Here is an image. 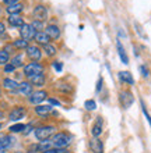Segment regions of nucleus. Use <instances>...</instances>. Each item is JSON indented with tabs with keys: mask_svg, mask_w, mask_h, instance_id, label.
<instances>
[{
	"mask_svg": "<svg viewBox=\"0 0 151 153\" xmlns=\"http://www.w3.org/2000/svg\"><path fill=\"white\" fill-rule=\"evenodd\" d=\"M73 137L67 132H57L52 137V148H59V149H67V146L71 143Z\"/></svg>",
	"mask_w": 151,
	"mask_h": 153,
	"instance_id": "obj_1",
	"label": "nucleus"
},
{
	"mask_svg": "<svg viewBox=\"0 0 151 153\" xmlns=\"http://www.w3.org/2000/svg\"><path fill=\"white\" fill-rule=\"evenodd\" d=\"M55 127L53 125H41L35 128L34 134H35V138H37L39 142H44L46 139H49L50 137H53V132H55Z\"/></svg>",
	"mask_w": 151,
	"mask_h": 153,
	"instance_id": "obj_2",
	"label": "nucleus"
},
{
	"mask_svg": "<svg viewBox=\"0 0 151 153\" xmlns=\"http://www.w3.org/2000/svg\"><path fill=\"white\" fill-rule=\"evenodd\" d=\"M44 73V65L41 63H37V61H34V63H29V64L24 65V74L27 78H31V76H35L38 74H42Z\"/></svg>",
	"mask_w": 151,
	"mask_h": 153,
	"instance_id": "obj_3",
	"label": "nucleus"
},
{
	"mask_svg": "<svg viewBox=\"0 0 151 153\" xmlns=\"http://www.w3.org/2000/svg\"><path fill=\"white\" fill-rule=\"evenodd\" d=\"M119 102H120V105H122L123 109H129L131 105H133V102H134V97H133V93L130 91H122V92L119 93Z\"/></svg>",
	"mask_w": 151,
	"mask_h": 153,
	"instance_id": "obj_4",
	"label": "nucleus"
},
{
	"mask_svg": "<svg viewBox=\"0 0 151 153\" xmlns=\"http://www.w3.org/2000/svg\"><path fill=\"white\" fill-rule=\"evenodd\" d=\"M35 33H37V31L32 28V25H31V24H24V25H23V27L20 28L21 39L27 40V42L32 40L34 38H35Z\"/></svg>",
	"mask_w": 151,
	"mask_h": 153,
	"instance_id": "obj_5",
	"label": "nucleus"
},
{
	"mask_svg": "<svg viewBox=\"0 0 151 153\" xmlns=\"http://www.w3.org/2000/svg\"><path fill=\"white\" fill-rule=\"evenodd\" d=\"M46 99H48V92H46V91H37V92H32L28 96L29 103H32V105H35V106L41 105L42 102L46 100Z\"/></svg>",
	"mask_w": 151,
	"mask_h": 153,
	"instance_id": "obj_6",
	"label": "nucleus"
},
{
	"mask_svg": "<svg viewBox=\"0 0 151 153\" xmlns=\"http://www.w3.org/2000/svg\"><path fill=\"white\" fill-rule=\"evenodd\" d=\"M25 50H27V56H28V59H31L32 61L41 60L42 50L38 48L37 45H28V48L25 49Z\"/></svg>",
	"mask_w": 151,
	"mask_h": 153,
	"instance_id": "obj_7",
	"label": "nucleus"
},
{
	"mask_svg": "<svg viewBox=\"0 0 151 153\" xmlns=\"http://www.w3.org/2000/svg\"><path fill=\"white\" fill-rule=\"evenodd\" d=\"M25 114H27V109L23 107V106H17V107H14V109L10 111V114H8V120L10 121H18V120H21V118H24Z\"/></svg>",
	"mask_w": 151,
	"mask_h": 153,
	"instance_id": "obj_8",
	"label": "nucleus"
},
{
	"mask_svg": "<svg viewBox=\"0 0 151 153\" xmlns=\"http://www.w3.org/2000/svg\"><path fill=\"white\" fill-rule=\"evenodd\" d=\"M32 14H34V18H35V20L44 22V21L48 18V8H46L45 6H42V4H38V6L34 7Z\"/></svg>",
	"mask_w": 151,
	"mask_h": 153,
	"instance_id": "obj_9",
	"label": "nucleus"
},
{
	"mask_svg": "<svg viewBox=\"0 0 151 153\" xmlns=\"http://www.w3.org/2000/svg\"><path fill=\"white\" fill-rule=\"evenodd\" d=\"M14 143V139H13L11 135H4V137L0 138V153L7 152L10 148Z\"/></svg>",
	"mask_w": 151,
	"mask_h": 153,
	"instance_id": "obj_10",
	"label": "nucleus"
},
{
	"mask_svg": "<svg viewBox=\"0 0 151 153\" xmlns=\"http://www.w3.org/2000/svg\"><path fill=\"white\" fill-rule=\"evenodd\" d=\"M16 92H18L23 96H29L32 93V85L29 81H24V82L18 84V88H17Z\"/></svg>",
	"mask_w": 151,
	"mask_h": 153,
	"instance_id": "obj_11",
	"label": "nucleus"
},
{
	"mask_svg": "<svg viewBox=\"0 0 151 153\" xmlns=\"http://www.w3.org/2000/svg\"><path fill=\"white\" fill-rule=\"evenodd\" d=\"M45 33L50 38V39H59V38H60V29H59V27L55 24L48 25L45 28Z\"/></svg>",
	"mask_w": 151,
	"mask_h": 153,
	"instance_id": "obj_12",
	"label": "nucleus"
},
{
	"mask_svg": "<svg viewBox=\"0 0 151 153\" xmlns=\"http://www.w3.org/2000/svg\"><path fill=\"white\" fill-rule=\"evenodd\" d=\"M116 49H118V54H119V59L122 60L123 64H129V57H127V53L126 50H125V48H123L122 42L118 39V42H116Z\"/></svg>",
	"mask_w": 151,
	"mask_h": 153,
	"instance_id": "obj_13",
	"label": "nucleus"
},
{
	"mask_svg": "<svg viewBox=\"0 0 151 153\" xmlns=\"http://www.w3.org/2000/svg\"><path fill=\"white\" fill-rule=\"evenodd\" d=\"M90 148L94 153H104V143L99 138H94L90 142Z\"/></svg>",
	"mask_w": 151,
	"mask_h": 153,
	"instance_id": "obj_14",
	"label": "nucleus"
},
{
	"mask_svg": "<svg viewBox=\"0 0 151 153\" xmlns=\"http://www.w3.org/2000/svg\"><path fill=\"white\" fill-rule=\"evenodd\" d=\"M52 106H45V105H38L35 107V113L39 117H48L50 113H52Z\"/></svg>",
	"mask_w": 151,
	"mask_h": 153,
	"instance_id": "obj_15",
	"label": "nucleus"
},
{
	"mask_svg": "<svg viewBox=\"0 0 151 153\" xmlns=\"http://www.w3.org/2000/svg\"><path fill=\"white\" fill-rule=\"evenodd\" d=\"M118 78L122 81L123 84H127V85H133V84H134V78H133V75H131L129 71H119Z\"/></svg>",
	"mask_w": 151,
	"mask_h": 153,
	"instance_id": "obj_16",
	"label": "nucleus"
},
{
	"mask_svg": "<svg viewBox=\"0 0 151 153\" xmlns=\"http://www.w3.org/2000/svg\"><path fill=\"white\" fill-rule=\"evenodd\" d=\"M34 40H35L38 45L45 46V45H48L50 42V38L48 36V35H46L44 31H41V32H37V33H35V38H34Z\"/></svg>",
	"mask_w": 151,
	"mask_h": 153,
	"instance_id": "obj_17",
	"label": "nucleus"
},
{
	"mask_svg": "<svg viewBox=\"0 0 151 153\" xmlns=\"http://www.w3.org/2000/svg\"><path fill=\"white\" fill-rule=\"evenodd\" d=\"M2 85H3L4 89L11 91V92L17 91V88H18V82H17V81H14V79H11V78H4L3 82H2Z\"/></svg>",
	"mask_w": 151,
	"mask_h": 153,
	"instance_id": "obj_18",
	"label": "nucleus"
},
{
	"mask_svg": "<svg viewBox=\"0 0 151 153\" xmlns=\"http://www.w3.org/2000/svg\"><path fill=\"white\" fill-rule=\"evenodd\" d=\"M8 24L11 25V27H16V28H21L25 22L23 20V17H20L18 14H14V16L8 17Z\"/></svg>",
	"mask_w": 151,
	"mask_h": 153,
	"instance_id": "obj_19",
	"label": "nucleus"
},
{
	"mask_svg": "<svg viewBox=\"0 0 151 153\" xmlns=\"http://www.w3.org/2000/svg\"><path fill=\"white\" fill-rule=\"evenodd\" d=\"M45 81H46V78H45V74L42 73V74H38V75H35V76H31L29 78V82H31V85H35V86H42V85H45Z\"/></svg>",
	"mask_w": 151,
	"mask_h": 153,
	"instance_id": "obj_20",
	"label": "nucleus"
},
{
	"mask_svg": "<svg viewBox=\"0 0 151 153\" xmlns=\"http://www.w3.org/2000/svg\"><path fill=\"white\" fill-rule=\"evenodd\" d=\"M91 134H92L94 138H99V135L102 134V118L101 117H98V121L94 124V127L91 129Z\"/></svg>",
	"mask_w": 151,
	"mask_h": 153,
	"instance_id": "obj_21",
	"label": "nucleus"
},
{
	"mask_svg": "<svg viewBox=\"0 0 151 153\" xmlns=\"http://www.w3.org/2000/svg\"><path fill=\"white\" fill-rule=\"evenodd\" d=\"M23 4L21 3H16V4H11V6H7L6 7V11L10 14V16H14V14H18V13L23 11Z\"/></svg>",
	"mask_w": 151,
	"mask_h": 153,
	"instance_id": "obj_22",
	"label": "nucleus"
},
{
	"mask_svg": "<svg viewBox=\"0 0 151 153\" xmlns=\"http://www.w3.org/2000/svg\"><path fill=\"white\" fill-rule=\"evenodd\" d=\"M10 60V54L6 49H2L0 50V65H6Z\"/></svg>",
	"mask_w": 151,
	"mask_h": 153,
	"instance_id": "obj_23",
	"label": "nucleus"
},
{
	"mask_svg": "<svg viewBox=\"0 0 151 153\" xmlns=\"http://www.w3.org/2000/svg\"><path fill=\"white\" fill-rule=\"evenodd\" d=\"M44 52L46 53V56L52 57V56H55V54L57 53V49H56V46H53V45L48 43V45H45V46H44Z\"/></svg>",
	"mask_w": 151,
	"mask_h": 153,
	"instance_id": "obj_24",
	"label": "nucleus"
},
{
	"mask_svg": "<svg viewBox=\"0 0 151 153\" xmlns=\"http://www.w3.org/2000/svg\"><path fill=\"white\" fill-rule=\"evenodd\" d=\"M25 128H27V125H24V124H21V123H18V124L11 125V127L8 128V131H10L11 134H17V132H24Z\"/></svg>",
	"mask_w": 151,
	"mask_h": 153,
	"instance_id": "obj_25",
	"label": "nucleus"
},
{
	"mask_svg": "<svg viewBox=\"0 0 151 153\" xmlns=\"http://www.w3.org/2000/svg\"><path fill=\"white\" fill-rule=\"evenodd\" d=\"M13 46H14L16 49H27L28 48V42L20 38V39H16L14 42H13Z\"/></svg>",
	"mask_w": 151,
	"mask_h": 153,
	"instance_id": "obj_26",
	"label": "nucleus"
},
{
	"mask_svg": "<svg viewBox=\"0 0 151 153\" xmlns=\"http://www.w3.org/2000/svg\"><path fill=\"white\" fill-rule=\"evenodd\" d=\"M84 107H86V110H88V111H92V110L97 109V103H95V100L90 99V100L84 102Z\"/></svg>",
	"mask_w": 151,
	"mask_h": 153,
	"instance_id": "obj_27",
	"label": "nucleus"
},
{
	"mask_svg": "<svg viewBox=\"0 0 151 153\" xmlns=\"http://www.w3.org/2000/svg\"><path fill=\"white\" fill-rule=\"evenodd\" d=\"M31 25H32V28L37 31V32H41L42 29H44V22L42 21H38V20H34L32 22H31Z\"/></svg>",
	"mask_w": 151,
	"mask_h": 153,
	"instance_id": "obj_28",
	"label": "nucleus"
},
{
	"mask_svg": "<svg viewBox=\"0 0 151 153\" xmlns=\"http://www.w3.org/2000/svg\"><path fill=\"white\" fill-rule=\"evenodd\" d=\"M11 64L14 65V67H21L23 65V56L21 54H18V56H14L13 57V60H11Z\"/></svg>",
	"mask_w": 151,
	"mask_h": 153,
	"instance_id": "obj_29",
	"label": "nucleus"
},
{
	"mask_svg": "<svg viewBox=\"0 0 151 153\" xmlns=\"http://www.w3.org/2000/svg\"><path fill=\"white\" fill-rule=\"evenodd\" d=\"M42 153H70L67 149H59V148H52V149H48Z\"/></svg>",
	"mask_w": 151,
	"mask_h": 153,
	"instance_id": "obj_30",
	"label": "nucleus"
},
{
	"mask_svg": "<svg viewBox=\"0 0 151 153\" xmlns=\"http://www.w3.org/2000/svg\"><path fill=\"white\" fill-rule=\"evenodd\" d=\"M139 70H140V73H141V75H143L144 78H148V75H150V71H148V68L146 67V65H140Z\"/></svg>",
	"mask_w": 151,
	"mask_h": 153,
	"instance_id": "obj_31",
	"label": "nucleus"
},
{
	"mask_svg": "<svg viewBox=\"0 0 151 153\" xmlns=\"http://www.w3.org/2000/svg\"><path fill=\"white\" fill-rule=\"evenodd\" d=\"M16 70V67L11 64V63H7V64L4 65V73H13Z\"/></svg>",
	"mask_w": 151,
	"mask_h": 153,
	"instance_id": "obj_32",
	"label": "nucleus"
},
{
	"mask_svg": "<svg viewBox=\"0 0 151 153\" xmlns=\"http://www.w3.org/2000/svg\"><path fill=\"white\" fill-rule=\"evenodd\" d=\"M53 67H55V70H56L57 73H60L62 70H63V64H62L60 61H55V63H53Z\"/></svg>",
	"mask_w": 151,
	"mask_h": 153,
	"instance_id": "obj_33",
	"label": "nucleus"
},
{
	"mask_svg": "<svg viewBox=\"0 0 151 153\" xmlns=\"http://www.w3.org/2000/svg\"><path fill=\"white\" fill-rule=\"evenodd\" d=\"M102 76H99V79H98V84H97V88H95V91H97V93L101 92V89H102Z\"/></svg>",
	"mask_w": 151,
	"mask_h": 153,
	"instance_id": "obj_34",
	"label": "nucleus"
},
{
	"mask_svg": "<svg viewBox=\"0 0 151 153\" xmlns=\"http://www.w3.org/2000/svg\"><path fill=\"white\" fill-rule=\"evenodd\" d=\"M48 100H49V103H50L52 106H60V102L56 100V99H52V97H49Z\"/></svg>",
	"mask_w": 151,
	"mask_h": 153,
	"instance_id": "obj_35",
	"label": "nucleus"
},
{
	"mask_svg": "<svg viewBox=\"0 0 151 153\" xmlns=\"http://www.w3.org/2000/svg\"><path fill=\"white\" fill-rule=\"evenodd\" d=\"M20 0H3V3L4 4H7V6H11V4H16V3H18Z\"/></svg>",
	"mask_w": 151,
	"mask_h": 153,
	"instance_id": "obj_36",
	"label": "nucleus"
},
{
	"mask_svg": "<svg viewBox=\"0 0 151 153\" xmlns=\"http://www.w3.org/2000/svg\"><path fill=\"white\" fill-rule=\"evenodd\" d=\"M4 32H6V25L4 22H0V35H3Z\"/></svg>",
	"mask_w": 151,
	"mask_h": 153,
	"instance_id": "obj_37",
	"label": "nucleus"
},
{
	"mask_svg": "<svg viewBox=\"0 0 151 153\" xmlns=\"http://www.w3.org/2000/svg\"><path fill=\"white\" fill-rule=\"evenodd\" d=\"M4 117V114H3V111H0V118H3Z\"/></svg>",
	"mask_w": 151,
	"mask_h": 153,
	"instance_id": "obj_38",
	"label": "nucleus"
},
{
	"mask_svg": "<svg viewBox=\"0 0 151 153\" xmlns=\"http://www.w3.org/2000/svg\"><path fill=\"white\" fill-rule=\"evenodd\" d=\"M148 123H150V125H151V120H148Z\"/></svg>",
	"mask_w": 151,
	"mask_h": 153,
	"instance_id": "obj_39",
	"label": "nucleus"
},
{
	"mask_svg": "<svg viewBox=\"0 0 151 153\" xmlns=\"http://www.w3.org/2000/svg\"><path fill=\"white\" fill-rule=\"evenodd\" d=\"M0 129H2V123H0Z\"/></svg>",
	"mask_w": 151,
	"mask_h": 153,
	"instance_id": "obj_40",
	"label": "nucleus"
},
{
	"mask_svg": "<svg viewBox=\"0 0 151 153\" xmlns=\"http://www.w3.org/2000/svg\"><path fill=\"white\" fill-rule=\"evenodd\" d=\"M0 96H2V91H0Z\"/></svg>",
	"mask_w": 151,
	"mask_h": 153,
	"instance_id": "obj_41",
	"label": "nucleus"
},
{
	"mask_svg": "<svg viewBox=\"0 0 151 153\" xmlns=\"http://www.w3.org/2000/svg\"><path fill=\"white\" fill-rule=\"evenodd\" d=\"M0 14H2V8H0Z\"/></svg>",
	"mask_w": 151,
	"mask_h": 153,
	"instance_id": "obj_42",
	"label": "nucleus"
}]
</instances>
